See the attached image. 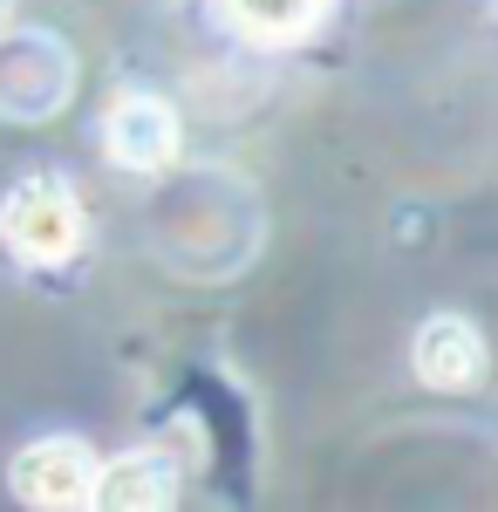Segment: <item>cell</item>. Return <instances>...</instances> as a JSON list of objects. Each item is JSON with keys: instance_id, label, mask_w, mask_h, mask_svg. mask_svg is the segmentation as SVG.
<instances>
[{"instance_id": "6da1fadb", "label": "cell", "mask_w": 498, "mask_h": 512, "mask_svg": "<svg viewBox=\"0 0 498 512\" xmlns=\"http://www.w3.org/2000/svg\"><path fill=\"white\" fill-rule=\"evenodd\" d=\"M0 239L28 260V267H55V260H69L82 246V198L69 178H55V171H35V178H21L7 205H0Z\"/></svg>"}, {"instance_id": "7a4b0ae2", "label": "cell", "mask_w": 498, "mask_h": 512, "mask_svg": "<svg viewBox=\"0 0 498 512\" xmlns=\"http://www.w3.org/2000/svg\"><path fill=\"white\" fill-rule=\"evenodd\" d=\"M76 89V62L55 35H14L0 48V117L41 123L55 117Z\"/></svg>"}, {"instance_id": "3957f363", "label": "cell", "mask_w": 498, "mask_h": 512, "mask_svg": "<svg viewBox=\"0 0 498 512\" xmlns=\"http://www.w3.org/2000/svg\"><path fill=\"white\" fill-rule=\"evenodd\" d=\"M7 478H14V499H28V506L76 512L96 492V458H89V444H76V437H35V444L14 451Z\"/></svg>"}, {"instance_id": "277c9868", "label": "cell", "mask_w": 498, "mask_h": 512, "mask_svg": "<svg viewBox=\"0 0 498 512\" xmlns=\"http://www.w3.org/2000/svg\"><path fill=\"white\" fill-rule=\"evenodd\" d=\"M178 110L164 96H116L103 110V151H110L123 171H171L178 164Z\"/></svg>"}, {"instance_id": "5b68a950", "label": "cell", "mask_w": 498, "mask_h": 512, "mask_svg": "<svg viewBox=\"0 0 498 512\" xmlns=\"http://www.w3.org/2000/svg\"><path fill=\"white\" fill-rule=\"evenodd\" d=\"M410 369H417L423 390H444V396L478 390L485 383V335L464 315H430L410 342Z\"/></svg>"}, {"instance_id": "8992f818", "label": "cell", "mask_w": 498, "mask_h": 512, "mask_svg": "<svg viewBox=\"0 0 498 512\" xmlns=\"http://www.w3.org/2000/svg\"><path fill=\"white\" fill-rule=\"evenodd\" d=\"M89 506H103V512L178 506V465H171V451H123V458H110V465H96Z\"/></svg>"}, {"instance_id": "52a82bcc", "label": "cell", "mask_w": 498, "mask_h": 512, "mask_svg": "<svg viewBox=\"0 0 498 512\" xmlns=\"http://www.w3.org/2000/svg\"><path fill=\"white\" fill-rule=\"evenodd\" d=\"M328 7L335 0H226V21L260 48H287V41L314 35Z\"/></svg>"}, {"instance_id": "ba28073f", "label": "cell", "mask_w": 498, "mask_h": 512, "mask_svg": "<svg viewBox=\"0 0 498 512\" xmlns=\"http://www.w3.org/2000/svg\"><path fill=\"white\" fill-rule=\"evenodd\" d=\"M7 21H14V0H0V35H7Z\"/></svg>"}]
</instances>
